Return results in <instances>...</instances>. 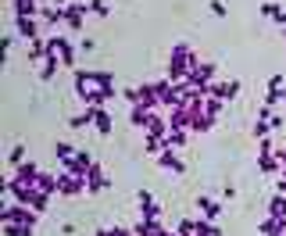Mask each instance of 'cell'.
Segmentation results:
<instances>
[{
  "instance_id": "1",
  "label": "cell",
  "mask_w": 286,
  "mask_h": 236,
  "mask_svg": "<svg viewBox=\"0 0 286 236\" xmlns=\"http://www.w3.org/2000/svg\"><path fill=\"white\" fill-rule=\"evenodd\" d=\"M236 90H240V82H215V86H211V93H215L218 100H225V97H236Z\"/></svg>"
},
{
  "instance_id": "2",
  "label": "cell",
  "mask_w": 286,
  "mask_h": 236,
  "mask_svg": "<svg viewBox=\"0 0 286 236\" xmlns=\"http://www.w3.org/2000/svg\"><path fill=\"white\" fill-rule=\"evenodd\" d=\"M82 179H86V186H89V190L108 186V179H104V172H100V168H89V175H82Z\"/></svg>"
},
{
  "instance_id": "3",
  "label": "cell",
  "mask_w": 286,
  "mask_h": 236,
  "mask_svg": "<svg viewBox=\"0 0 286 236\" xmlns=\"http://www.w3.org/2000/svg\"><path fill=\"white\" fill-rule=\"evenodd\" d=\"M161 165H164V168H172L175 175H183V161L172 157V154H161Z\"/></svg>"
},
{
  "instance_id": "4",
  "label": "cell",
  "mask_w": 286,
  "mask_h": 236,
  "mask_svg": "<svg viewBox=\"0 0 286 236\" xmlns=\"http://www.w3.org/2000/svg\"><path fill=\"white\" fill-rule=\"evenodd\" d=\"M18 29H22V36H25V39H33V36H36V22H33V18H18Z\"/></svg>"
},
{
  "instance_id": "5",
  "label": "cell",
  "mask_w": 286,
  "mask_h": 236,
  "mask_svg": "<svg viewBox=\"0 0 286 236\" xmlns=\"http://www.w3.org/2000/svg\"><path fill=\"white\" fill-rule=\"evenodd\" d=\"M97 129H100V132H111V118H108V111H97Z\"/></svg>"
},
{
  "instance_id": "6",
  "label": "cell",
  "mask_w": 286,
  "mask_h": 236,
  "mask_svg": "<svg viewBox=\"0 0 286 236\" xmlns=\"http://www.w3.org/2000/svg\"><path fill=\"white\" fill-rule=\"evenodd\" d=\"M272 215H276V218H279V215H286V200H283V197H276V200H272Z\"/></svg>"
},
{
  "instance_id": "7",
  "label": "cell",
  "mask_w": 286,
  "mask_h": 236,
  "mask_svg": "<svg viewBox=\"0 0 286 236\" xmlns=\"http://www.w3.org/2000/svg\"><path fill=\"white\" fill-rule=\"evenodd\" d=\"M201 211L204 215H218V204L215 200H201Z\"/></svg>"
},
{
  "instance_id": "8",
  "label": "cell",
  "mask_w": 286,
  "mask_h": 236,
  "mask_svg": "<svg viewBox=\"0 0 286 236\" xmlns=\"http://www.w3.org/2000/svg\"><path fill=\"white\" fill-rule=\"evenodd\" d=\"M54 4H57V7H65V0H54Z\"/></svg>"
}]
</instances>
